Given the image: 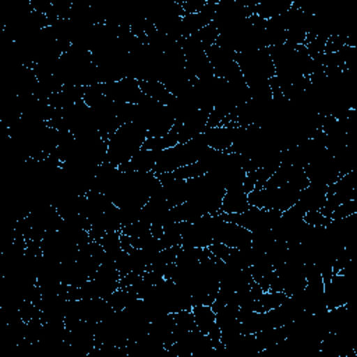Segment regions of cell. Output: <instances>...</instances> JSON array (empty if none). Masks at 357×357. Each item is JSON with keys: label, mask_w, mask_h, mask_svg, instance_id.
<instances>
[{"label": "cell", "mask_w": 357, "mask_h": 357, "mask_svg": "<svg viewBox=\"0 0 357 357\" xmlns=\"http://www.w3.org/2000/svg\"><path fill=\"white\" fill-rule=\"evenodd\" d=\"M146 138V131L132 121L120 126L107 139L105 162L114 166L128 162L142 148Z\"/></svg>", "instance_id": "cell-1"}, {"label": "cell", "mask_w": 357, "mask_h": 357, "mask_svg": "<svg viewBox=\"0 0 357 357\" xmlns=\"http://www.w3.org/2000/svg\"><path fill=\"white\" fill-rule=\"evenodd\" d=\"M201 134L194 137L192 139H190L187 142L177 144L174 146H170L167 149L160 151L152 172L156 176H159V174L170 173V172H173L178 167H183V166L198 162L211 149L205 144Z\"/></svg>", "instance_id": "cell-2"}, {"label": "cell", "mask_w": 357, "mask_h": 357, "mask_svg": "<svg viewBox=\"0 0 357 357\" xmlns=\"http://www.w3.org/2000/svg\"><path fill=\"white\" fill-rule=\"evenodd\" d=\"M187 201L198 206L204 215H218L226 188L209 173L185 180Z\"/></svg>", "instance_id": "cell-3"}, {"label": "cell", "mask_w": 357, "mask_h": 357, "mask_svg": "<svg viewBox=\"0 0 357 357\" xmlns=\"http://www.w3.org/2000/svg\"><path fill=\"white\" fill-rule=\"evenodd\" d=\"M236 63L238 64L248 88L269 84V79L275 77L269 47L236 53Z\"/></svg>", "instance_id": "cell-4"}, {"label": "cell", "mask_w": 357, "mask_h": 357, "mask_svg": "<svg viewBox=\"0 0 357 357\" xmlns=\"http://www.w3.org/2000/svg\"><path fill=\"white\" fill-rule=\"evenodd\" d=\"M223 219L229 222H234L248 231H259V230H271L276 222L279 220L282 212L278 209L268 208H257L250 206L243 213H219Z\"/></svg>", "instance_id": "cell-5"}, {"label": "cell", "mask_w": 357, "mask_h": 357, "mask_svg": "<svg viewBox=\"0 0 357 357\" xmlns=\"http://www.w3.org/2000/svg\"><path fill=\"white\" fill-rule=\"evenodd\" d=\"M252 234L243 226L223 219L219 213L213 215V243L223 245L245 250L251 247Z\"/></svg>", "instance_id": "cell-6"}, {"label": "cell", "mask_w": 357, "mask_h": 357, "mask_svg": "<svg viewBox=\"0 0 357 357\" xmlns=\"http://www.w3.org/2000/svg\"><path fill=\"white\" fill-rule=\"evenodd\" d=\"M213 243V215H204L197 222H184L181 247L208 248Z\"/></svg>", "instance_id": "cell-7"}, {"label": "cell", "mask_w": 357, "mask_h": 357, "mask_svg": "<svg viewBox=\"0 0 357 357\" xmlns=\"http://www.w3.org/2000/svg\"><path fill=\"white\" fill-rule=\"evenodd\" d=\"M304 173L310 183L322 184L326 187L333 184L340 177V170L328 151L311 160L304 167Z\"/></svg>", "instance_id": "cell-8"}, {"label": "cell", "mask_w": 357, "mask_h": 357, "mask_svg": "<svg viewBox=\"0 0 357 357\" xmlns=\"http://www.w3.org/2000/svg\"><path fill=\"white\" fill-rule=\"evenodd\" d=\"M100 88H102V92L110 100L119 102V103L137 105L145 98V93L139 86V81L130 77H126L114 82L100 84Z\"/></svg>", "instance_id": "cell-9"}, {"label": "cell", "mask_w": 357, "mask_h": 357, "mask_svg": "<svg viewBox=\"0 0 357 357\" xmlns=\"http://www.w3.org/2000/svg\"><path fill=\"white\" fill-rule=\"evenodd\" d=\"M351 289L353 284L350 280V275L333 273L332 278L326 283H324L326 308L332 310L349 304L353 291Z\"/></svg>", "instance_id": "cell-10"}, {"label": "cell", "mask_w": 357, "mask_h": 357, "mask_svg": "<svg viewBox=\"0 0 357 357\" xmlns=\"http://www.w3.org/2000/svg\"><path fill=\"white\" fill-rule=\"evenodd\" d=\"M191 311L195 319L197 329L205 333L213 342L215 349L222 347L223 343L220 342V329L216 321V314L212 310V307L205 304H197V305H192Z\"/></svg>", "instance_id": "cell-11"}, {"label": "cell", "mask_w": 357, "mask_h": 357, "mask_svg": "<svg viewBox=\"0 0 357 357\" xmlns=\"http://www.w3.org/2000/svg\"><path fill=\"white\" fill-rule=\"evenodd\" d=\"M216 4L218 1H206L205 6L198 13L184 15L180 24L181 39H185L197 33L198 31H201L204 26L209 25L213 21V17L216 13Z\"/></svg>", "instance_id": "cell-12"}, {"label": "cell", "mask_w": 357, "mask_h": 357, "mask_svg": "<svg viewBox=\"0 0 357 357\" xmlns=\"http://www.w3.org/2000/svg\"><path fill=\"white\" fill-rule=\"evenodd\" d=\"M326 191H328L326 185L308 183V185L300 191V195L294 205L303 213H307L311 211H319L325 204Z\"/></svg>", "instance_id": "cell-13"}, {"label": "cell", "mask_w": 357, "mask_h": 357, "mask_svg": "<svg viewBox=\"0 0 357 357\" xmlns=\"http://www.w3.org/2000/svg\"><path fill=\"white\" fill-rule=\"evenodd\" d=\"M250 208L247 192L243 184L226 188L219 213H243Z\"/></svg>", "instance_id": "cell-14"}, {"label": "cell", "mask_w": 357, "mask_h": 357, "mask_svg": "<svg viewBox=\"0 0 357 357\" xmlns=\"http://www.w3.org/2000/svg\"><path fill=\"white\" fill-rule=\"evenodd\" d=\"M236 127H226V126H218L206 128L201 135L205 141V144L215 151H229L233 144Z\"/></svg>", "instance_id": "cell-15"}, {"label": "cell", "mask_w": 357, "mask_h": 357, "mask_svg": "<svg viewBox=\"0 0 357 357\" xmlns=\"http://www.w3.org/2000/svg\"><path fill=\"white\" fill-rule=\"evenodd\" d=\"M158 155L159 152L156 151L141 148L128 162L120 165L119 169L121 172H141V173L152 172L155 167Z\"/></svg>", "instance_id": "cell-16"}, {"label": "cell", "mask_w": 357, "mask_h": 357, "mask_svg": "<svg viewBox=\"0 0 357 357\" xmlns=\"http://www.w3.org/2000/svg\"><path fill=\"white\" fill-rule=\"evenodd\" d=\"M162 183V195L167 204L173 208L187 201V187L185 180H166Z\"/></svg>", "instance_id": "cell-17"}, {"label": "cell", "mask_w": 357, "mask_h": 357, "mask_svg": "<svg viewBox=\"0 0 357 357\" xmlns=\"http://www.w3.org/2000/svg\"><path fill=\"white\" fill-rule=\"evenodd\" d=\"M293 1L290 0H268L255 4V15L262 20L276 18L290 10Z\"/></svg>", "instance_id": "cell-18"}, {"label": "cell", "mask_w": 357, "mask_h": 357, "mask_svg": "<svg viewBox=\"0 0 357 357\" xmlns=\"http://www.w3.org/2000/svg\"><path fill=\"white\" fill-rule=\"evenodd\" d=\"M139 86L142 89V92L148 98H151V99H153V100H156V102H159V103H162L165 106H167L173 100V98H174L169 92V89L160 81H156V79L139 81Z\"/></svg>", "instance_id": "cell-19"}, {"label": "cell", "mask_w": 357, "mask_h": 357, "mask_svg": "<svg viewBox=\"0 0 357 357\" xmlns=\"http://www.w3.org/2000/svg\"><path fill=\"white\" fill-rule=\"evenodd\" d=\"M289 296L284 291H264L262 296L254 303L252 310L257 312H266L279 307Z\"/></svg>", "instance_id": "cell-20"}, {"label": "cell", "mask_w": 357, "mask_h": 357, "mask_svg": "<svg viewBox=\"0 0 357 357\" xmlns=\"http://www.w3.org/2000/svg\"><path fill=\"white\" fill-rule=\"evenodd\" d=\"M268 259L271 261V264L273 265V268L282 265L286 261L287 257V243L280 241V240H275L271 247L265 251Z\"/></svg>", "instance_id": "cell-21"}, {"label": "cell", "mask_w": 357, "mask_h": 357, "mask_svg": "<svg viewBox=\"0 0 357 357\" xmlns=\"http://www.w3.org/2000/svg\"><path fill=\"white\" fill-rule=\"evenodd\" d=\"M353 213H357V199H349L343 204H340L331 215V219H342L346 216H350Z\"/></svg>", "instance_id": "cell-22"}, {"label": "cell", "mask_w": 357, "mask_h": 357, "mask_svg": "<svg viewBox=\"0 0 357 357\" xmlns=\"http://www.w3.org/2000/svg\"><path fill=\"white\" fill-rule=\"evenodd\" d=\"M346 43H347V38L340 36V35H337V33H335V35L332 33V35L328 38L326 43H325L324 53H325V54L336 53V52H339L343 46H346Z\"/></svg>", "instance_id": "cell-23"}, {"label": "cell", "mask_w": 357, "mask_h": 357, "mask_svg": "<svg viewBox=\"0 0 357 357\" xmlns=\"http://www.w3.org/2000/svg\"><path fill=\"white\" fill-rule=\"evenodd\" d=\"M304 220L310 226H326L331 222V219L325 218L319 211H311L304 213Z\"/></svg>", "instance_id": "cell-24"}]
</instances>
